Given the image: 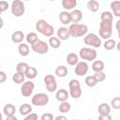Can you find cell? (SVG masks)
<instances>
[{
	"label": "cell",
	"instance_id": "6da1fadb",
	"mask_svg": "<svg viewBox=\"0 0 120 120\" xmlns=\"http://www.w3.org/2000/svg\"><path fill=\"white\" fill-rule=\"evenodd\" d=\"M98 35L103 39H108L112 35V21L111 20H101L99 23Z\"/></svg>",
	"mask_w": 120,
	"mask_h": 120
},
{
	"label": "cell",
	"instance_id": "7a4b0ae2",
	"mask_svg": "<svg viewBox=\"0 0 120 120\" xmlns=\"http://www.w3.org/2000/svg\"><path fill=\"white\" fill-rule=\"evenodd\" d=\"M68 29V33L70 37L73 38H78V37H83L87 34L88 32V27L87 25L83 24V23H72L69 25Z\"/></svg>",
	"mask_w": 120,
	"mask_h": 120
},
{
	"label": "cell",
	"instance_id": "3957f363",
	"mask_svg": "<svg viewBox=\"0 0 120 120\" xmlns=\"http://www.w3.org/2000/svg\"><path fill=\"white\" fill-rule=\"evenodd\" d=\"M36 28H37L38 32H39L43 36H46L49 38L53 36V33H54L53 26L51 25L50 23H48L45 20H38L36 23Z\"/></svg>",
	"mask_w": 120,
	"mask_h": 120
},
{
	"label": "cell",
	"instance_id": "277c9868",
	"mask_svg": "<svg viewBox=\"0 0 120 120\" xmlns=\"http://www.w3.org/2000/svg\"><path fill=\"white\" fill-rule=\"evenodd\" d=\"M79 56L85 61H94L97 58V51L92 47H83L80 50Z\"/></svg>",
	"mask_w": 120,
	"mask_h": 120
},
{
	"label": "cell",
	"instance_id": "5b68a950",
	"mask_svg": "<svg viewBox=\"0 0 120 120\" xmlns=\"http://www.w3.org/2000/svg\"><path fill=\"white\" fill-rule=\"evenodd\" d=\"M83 42L92 48H99L101 46V39L95 33H88L83 36Z\"/></svg>",
	"mask_w": 120,
	"mask_h": 120
},
{
	"label": "cell",
	"instance_id": "8992f818",
	"mask_svg": "<svg viewBox=\"0 0 120 120\" xmlns=\"http://www.w3.org/2000/svg\"><path fill=\"white\" fill-rule=\"evenodd\" d=\"M68 87H69V95H70L71 98H73L75 99L81 98L82 89H81L80 82L78 80H76V79L70 80V82L68 83Z\"/></svg>",
	"mask_w": 120,
	"mask_h": 120
},
{
	"label": "cell",
	"instance_id": "52a82bcc",
	"mask_svg": "<svg viewBox=\"0 0 120 120\" xmlns=\"http://www.w3.org/2000/svg\"><path fill=\"white\" fill-rule=\"evenodd\" d=\"M10 9L12 15H14L15 17H21L25 12L24 3L22 0H13L10 6Z\"/></svg>",
	"mask_w": 120,
	"mask_h": 120
},
{
	"label": "cell",
	"instance_id": "ba28073f",
	"mask_svg": "<svg viewBox=\"0 0 120 120\" xmlns=\"http://www.w3.org/2000/svg\"><path fill=\"white\" fill-rule=\"evenodd\" d=\"M31 102L33 105L38 106V107H41V106H45L48 104L49 102V96L45 93H38L35 94L31 99Z\"/></svg>",
	"mask_w": 120,
	"mask_h": 120
},
{
	"label": "cell",
	"instance_id": "9c48e42d",
	"mask_svg": "<svg viewBox=\"0 0 120 120\" xmlns=\"http://www.w3.org/2000/svg\"><path fill=\"white\" fill-rule=\"evenodd\" d=\"M31 48L35 52L39 53V54H45L49 51V45L47 44V42L40 40V39H38V41L33 43L31 45Z\"/></svg>",
	"mask_w": 120,
	"mask_h": 120
},
{
	"label": "cell",
	"instance_id": "30bf717a",
	"mask_svg": "<svg viewBox=\"0 0 120 120\" xmlns=\"http://www.w3.org/2000/svg\"><path fill=\"white\" fill-rule=\"evenodd\" d=\"M44 83H45L47 91H49V92H54L57 89V82H56L55 77L53 75H51V74L45 75Z\"/></svg>",
	"mask_w": 120,
	"mask_h": 120
},
{
	"label": "cell",
	"instance_id": "8fae6325",
	"mask_svg": "<svg viewBox=\"0 0 120 120\" xmlns=\"http://www.w3.org/2000/svg\"><path fill=\"white\" fill-rule=\"evenodd\" d=\"M35 88V84L33 82L28 81V82H23L22 87H21V94L22 95V97H30L34 91Z\"/></svg>",
	"mask_w": 120,
	"mask_h": 120
},
{
	"label": "cell",
	"instance_id": "7c38bea8",
	"mask_svg": "<svg viewBox=\"0 0 120 120\" xmlns=\"http://www.w3.org/2000/svg\"><path fill=\"white\" fill-rule=\"evenodd\" d=\"M88 64L85 61L78 62L75 65V74L77 76H84L88 71Z\"/></svg>",
	"mask_w": 120,
	"mask_h": 120
},
{
	"label": "cell",
	"instance_id": "4fadbf2b",
	"mask_svg": "<svg viewBox=\"0 0 120 120\" xmlns=\"http://www.w3.org/2000/svg\"><path fill=\"white\" fill-rule=\"evenodd\" d=\"M56 34H57V38L60 40H67L70 38L69 33H68V27H65V26L59 27Z\"/></svg>",
	"mask_w": 120,
	"mask_h": 120
},
{
	"label": "cell",
	"instance_id": "5bb4252c",
	"mask_svg": "<svg viewBox=\"0 0 120 120\" xmlns=\"http://www.w3.org/2000/svg\"><path fill=\"white\" fill-rule=\"evenodd\" d=\"M68 97H69V93H68L66 89H64V88L57 90V92H56V94H55L56 100H58V101H60V102L67 101L68 98Z\"/></svg>",
	"mask_w": 120,
	"mask_h": 120
},
{
	"label": "cell",
	"instance_id": "9a60e30c",
	"mask_svg": "<svg viewBox=\"0 0 120 120\" xmlns=\"http://www.w3.org/2000/svg\"><path fill=\"white\" fill-rule=\"evenodd\" d=\"M24 38H25V36H24L23 32L20 31V30L13 32L11 35V40L13 43H21V42H22V40Z\"/></svg>",
	"mask_w": 120,
	"mask_h": 120
},
{
	"label": "cell",
	"instance_id": "2e32d148",
	"mask_svg": "<svg viewBox=\"0 0 120 120\" xmlns=\"http://www.w3.org/2000/svg\"><path fill=\"white\" fill-rule=\"evenodd\" d=\"M70 13V19L71 22L73 23H77L79 22H81V20L82 19V13L80 9H72Z\"/></svg>",
	"mask_w": 120,
	"mask_h": 120
},
{
	"label": "cell",
	"instance_id": "e0dca14e",
	"mask_svg": "<svg viewBox=\"0 0 120 120\" xmlns=\"http://www.w3.org/2000/svg\"><path fill=\"white\" fill-rule=\"evenodd\" d=\"M59 20L61 22V23H63L64 25L69 24L71 22V19H70V13L67 10H64L62 12H60L59 14Z\"/></svg>",
	"mask_w": 120,
	"mask_h": 120
},
{
	"label": "cell",
	"instance_id": "ac0fdd59",
	"mask_svg": "<svg viewBox=\"0 0 120 120\" xmlns=\"http://www.w3.org/2000/svg\"><path fill=\"white\" fill-rule=\"evenodd\" d=\"M98 112L99 115H106V114H110L111 112V107L109 104H107L106 102H102L98 105Z\"/></svg>",
	"mask_w": 120,
	"mask_h": 120
},
{
	"label": "cell",
	"instance_id": "d6986e66",
	"mask_svg": "<svg viewBox=\"0 0 120 120\" xmlns=\"http://www.w3.org/2000/svg\"><path fill=\"white\" fill-rule=\"evenodd\" d=\"M62 7L65 8V10H72L77 6V0H62L61 2Z\"/></svg>",
	"mask_w": 120,
	"mask_h": 120
},
{
	"label": "cell",
	"instance_id": "ffe728a7",
	"mask_svg": "<svg viewBox=\"0 0 120 120\" xmlns=\"http://www.w3.org/2000/svg\"><path fill=\"white\" fill-rule=\"evenodd\" d=\"M16 112V108L13 104L11 103H7L3 109V113L6 115V116H8V115H14Z\"/></svg>",
	"mask_w": 120,
	"mask_h": 120
},
{
	"label": "cell",
	"instance_id": "44dd1931",
	"mask_svg": "<svg viewBox=\"0 0 120 120\" xmlns=\"http://www.w3.org/2000/svg\"><path fill=\"white\" fill-rule=\"evenodd\" d=\"M87 9L91 12H97L99 9V3L97 0H89L86 4Z\"/></svg>",
	"mask_w": 120,
	"mask_h": 120
},
{
	"label": "cell",
	"instance_id": "7402d4cb",
	"mask_svg": "<svg viewBox=\"0 0 120 120\" xmlns=\"http://www.w3.org/2000/svg\"><path fill=\"white\" fill-rule=\"evenodd\" d=\"M105 68V65H104V62L101 61V60H94L93 63H92V69L97 72V71H103Z\"/></svg>",
	"mask_w": 120,
	"mask_h": 120
},
{
	"label": "cell",
	"instance_id": "603a6c76",
	"mask_svg": "<svg viewBox=\"0 0 120 120\" xmlns=\"http://www.w3.org/2000/svg\"><path fill=\"white\" fill-rule=\"evenodd\" d=\"M68 68H67L66 66H58V67L55 68V71H54L55 75L58 76L59 78H64V77H66V76L68 75Z\"/></svg>",
	"mask_w": 120,
	"mask_h": 120
},
{
	"label": "cell",
	"instance_id": "cb8c5ba5",
	"mask_svg": "<svg viewBox=\"0 0 120 120\" xmlns=\"http://www.w3.org/2000/svg\"><path fill=\"white\" fill-rule=\"evenodd\" d=\"M110 6H111V8L112 9L113 15L116 17H119L120 16V2L118 0H113Z\"/></svg>",
	"mask_w": 120,
	"mask_h": 120
},
{
	"label": "cell",
	"instance_id": "d4e9b609",
	"mask_svg": "<svg viewBox=\"0 0 120 120\" xmlns=\"http://www.w3.org/2000/svg\"><path fill=\"white\" fill-rule=\"evenodd\" d=\"M18 52L22 56H27L29 54V47H28V45L26 43H23V42L19 43Z\"/></svg>",
	"mask_w": 120,
	"mask_h": 120
},
{
	"label": "cell",
	"instance_id": "484cf974",
	"mask_svg": "<svg viewBox=\"0 0 120 120\" xmlns=\"http://www.w3.org/2000/svg\"><path fill=\"white\" fill-rule=\"evenodd\" d=\"M67 62L69 66H75L78 62H79V57L76 53L74 52H70L67 55Z\"/></svg>",
	"mask_w": 120,
	"mask_h": 120
},
{
	"label": "cell",
	"instance_id": "4316f807",
	"mask_svg": "<svg viewBox=\"0 0 120 120\" xmlns=\"http://www.w3.org/2000/svg\"><path fill=\"white\" fill-rule=\"evenodd\" d=\"M31 112H32V106H31L30 104H28V103H23V104L21 105L20 108H19V112H20L22 115H23V116L27 115V114L30 113Z\"/></svg>",
	"mask_w": 120,
	"mask_h": 120
},
{
	"label": "cell",
	"instance_id": "83f0119b",
	"mask_svg": "<svg viewBox=\"0 0 120 120\" xmlns=\"http://www.w3.org/2000/svg\"><path fill=\"white\" fill-rule=\"evenodd\" d=\"M49 45L52 48V49H58L61 46V40L57 38V37H50L49 38Z\"/></svg>",
	"mask_w": 120,
	"mask_h": 120
},
{
	"label": "cell",
	"instance_id": "f1b7e54d",
	"mask_svg": "<svg viewBox=\"0 0 120 120\" xmlns=\"http://www.w3.org/2000/svg\"><path fill=\"white\" fill-rule=\"evenodd\" d=\"M24 78H25V75L23 73H21V72H17L13 74L12 76V81L17 83V84H20V83H22L24 82Z\"/></svg>",
	"mask_w": 120,
	"mask_h": 120
},
{
	"label": "cell",
	"instance_id": "f546056e",
	"mask_svg": "<svg viewBox=\"0 0 120 120\" xmlns=\"http://www.w3.org/2000/svg\"><path fill=\"white\" fill-rule=\"evenodd\" d=\"M24 75H25L26 78H28L30 80L31 79H35L37 77V75H38V70L34 67H28V68H27V70H26Z\"/></svg>",
	"mask_w": 120,
	"mask_h": 120
},
{
	"label": "cell",
	"instance_id": "4dcf8cb0",
	"mask_svg": "<svg viewBox=\"0 0 120 120\" xmlns=\"http://www.w3.org/2000/svg\"><path fill=\"white\" fill-rule=\"evenodd\" d=\"M104 46V49L107 50V51H111L112 49H114V47L116 46V41L112 38H108V39H105V42L103 44Z\"/></svg>",
	"mask_w": 120,
	"mask_h": 120
},
{
	"label": "cell",
	"instance_id": "1f68e13d",
	"mask_svg": "<svg viewBox=\"0 0 120 120\" xmlns=\"http://www.w3.org/2000/svg\"><path fill=\"white\" fill-rule=\"evenodd\" d=\"M25 39H26L27 43H29L30 45H32L33 43H35L36 41L38 40V35L35 32H30V33H28L26 35Z\"/></svg>",
	"mask_w": 120,
	"mask_h": 120
},
{
	"label": "cell",
	"instance_id": "d6a6232c",
	"mask_svg": "<svg viewBox=\"0 0 120 120\" xmlns=\"http://www.w3.org/2000/svg\"><path fill=\"white\" fill-rule=\"evenodd\" d=\"M70 109H71V105H70L68 101H63V102H61V104L59 105V108H58L59 112H62V113L68 112L70 111Z\"/></svg>",
	"mask_w": 120,
	"mask_h": 120
},
{
	"label": "cell",
	"instance_id": "836d02e7",
	"mask_svg": "<svg viewBox=\"0 0 120 120\" xmlns=\"http://www.w3.org/2000/svg\"><path fill=\"white\" fill-rule=\"evenodd\" d=\"M28 67H29V66H28L26 63H24V62H20V63H18L17 66H16V71L25 74V72H26Z\"/></svg>",
	"mask_w": 120,
	"mask_h": 120
},
{
	"label": "cell",
	"instance_id": "e575fe53",
	"mask_svg": "<svg viewBox=\"0 0 120 120\" xmlns=\"http://www.w3.org/2000/svg\"><path fill=\"white\" fill-rule=\"evenodd\" d=\"M84 82H85V84H86L87 86H89V87H94V86H96L97 83H98V82H97V80L95 79L94 75H92V76H87V77L85 78V80H84Z\"/></svg>",
	"mask_w": 120,
	"mask_h": 120
},
{
	"label": "cell",
	"instance_id": "d590c367",
	"mask_svg": "<svg viewBox=\"0 0 120 120\" xmlns=\"http://www.w3.org/2000/svg\"><path fill=\"white\" fill-rule=\"evenodd\" d=\"M94 77H95V79L97 80L98 82H103L106 79V75H105V73L103 71H97V72H95Z\"/></svg>",
	"mask_w": 120,
	"mask_h": 120
},
{
	"label": "cell",
	"instance_id": "8d00e7d4",
	"mask_svg": "<svg viewBox=\"0 0 120 120\" xmlns=\"http://www.w3.org/2000/svg\"><path fill=\"white\" fill-rule=\"evenodd\" d=\"M111 105L112 107V109L114 110H119L120 109V98L119 97H115L112 99L111 101Z\"/></svg>",
	"mask_w": 120,
	"mask_h": 120
},
{
	"label": "cell",
	"instance_id": "74e56055",
	"mask_svg": "<svg viewBox=\"0 0 120 120\" xmlns=\"http://www.w3.org/2000/svg\"><path fill=\"white\" fill-rule=\"evenodd\" d=\"M100 20H111L113 21V16L112 13L110 11H103L100 15Z\"/></svg>",
	"mask_w": 120,
	"mask_h": 120
},
{
	"label": "cell",
	"instance_id": "f35d334b",
	"mask_svg": "<svg viewBox=\"0 0 120 120\" xmlns=\"http://www.w3.org/2000/svg\"><path fill=\"white\" fill-rule=\"evenodd\" d=\"M9 8V5L7 1H4V0H0V10L2 12L6 11L8 8Z\"/></svg>",
	"mask_w": 120,
	"mask_h": 120
},
{
	"label": "cell",
	"instance_id": "ab89813d",
	"mask_svg": "<svg viewBox=\"0 0 120 120\" xmlns=\"http://www.w3.org/2000/svg\"><path fill=\"white\" fill-rule=\"evenodd\" d=\"M38 118V116L35 112H30V113H28L27 115L24 116V119L25 120H37Z\"/></svg>",
	"mask_w": 120,
	"mask_h": 120
},
{
	"label": "cell",
	"instance_id": "60d3db41",
	"mask_svg": "<svg viewBox=\"0 0 120 120\" xmlns=\"http://www.w3.org/2000/svg\"><path fill=\"white\" fill-rule=\"evenodd\" d=\"M40 119L41 120H53L54 116L50 112H46V113H44V114H42L40 116Z\"/></svg>",
	"mask_w": 120,
	"mask_h": 120
},
{
	"label": "cell",
	"instance_id": "b9f144b4",
	"mask_svg": "<svg viewBox=\"0 0 120 120\" xmlns=\"http://www.w3.org/2000/svg\"><path fill=\"white\" fill-rule=\"evenodd\" d=\"M6 80H7V74H6V72L0 70V83L6 82Z\"/></svg>",
	"mask_w": 120,
	"mask_h": 120
},
{
	"label": "cell",
	"instance_id": "7bdbcfd3",
	"mask_svg": "<svg viewBox=\"0 0 120 120\" xmlns=\"http://www.w3.org/2000/svg\"><path fill=\"white\" fill-rule=\"evenodd\" d=\"M98 119H99V120H111V119H112V116H111L110 114L99 115V116H98Z\"/></svg>",
	"mask_w": 120,
	"mask_h": 120
},
{
	"label": "cell",
	"instance_id": "ee69618b",
	"mask_svg": "<svg viewBox=\"0 0 120 120\" xmlns=\"http://www.w3.org/2000/svg\"><path fill=\"white\" fill-rule=\"evenodd\" d=\"M7 120H17V117L15 116V114L14 115H8V116H7Z\"/></svg>",
	"mask_w": 120,
	"mask_h": 120
},
{
	"label": "cell",
	"instance_id": "f6af8a7d",
	"mask_svg": "<svg viewBox=\"0 0 120 120\" xmlns=\"http://www.w3.org/2000/svg\"><path fill=\"white\" fill-rule=\"evenodd\" d=\"M54 119H55V120H60V119H62V120H67V117H66V116H62V115H58V116L54 117Z\"/></svg>",
	"mask_w": 120,
	"mask_h": 120
},
{
	"label": "cell",
	"instance_id": "bcb514c9",
	"mask_svg": "<svg viewBox=\"0 0 120 120\" xmlns=\"http://www.w3.org/2000/svg\"><path fill=\"white\" fill-rule=\"evenodd\" d=\"M3 26H4V21H3V19L0 17V29H1Z\"/></svg>",
	"mask_w": 120,
	"mask_h": 120
},
{
	"label": "cell",
	"instance_id": "7dc6e473",
	"mask_svg": "<svg viewBox=\"0 0 120 120\" xmlns=\"http://www.w3.org/2000/svg\"><path fill=\"white\" fill-rule=\"evenodd\" d=\"M3 119V116H2V113L0 112V120H2Z\"/></svg>",
	"mask_w": 120,
	"mask_h": 120
},
{
	"label": "cell",
	"instance_id": "c3c4849f",
	"mask_svg": "<svg viewBox=\"0 0 120 120\" xmlns=\"http://www.w3.org/2000/svg\"><path fill=\"white\" fill-rule=\"evenodd\" d=\"M1 13H2V11H1V10H0V15H1Z\"/></svg>",
	"mask_w": 120,
	"mask_h": 120
},
{
	"label": "cell",
	"instance_id": "681fc988",
	"mask_svg": "<svg viewBox=\"0 0 120 120\" xmlns=\"http://www.w3.org/2000/svg\"><path fill=\"white\" fill-rule=\"evenodd\" d=\"M24 1H29V0H24Z\"/></svg>",
	"mask_w": 120,
	"mask_h": 120
},
{
	"label": "cell",
	"instance_id": "f907efd6",
	"mask_svg": "<svg viewBox=\"0 0 120 120\" xmlns=\"http://www.w3.org/2000/svg\"><path fill=\"white\" fill-rule=\"evenodd\" d=\"M51 1H55V0H51Z\"/></svg>",
	"mask_w": 120,
	"mask_h": 120
},
{
	"label": "cell",
	"instance_id": "816d5d0a",
	"mask_svg": "<svg viewBox=\"0 0 120 120\" xmlns=\"http://www.w3.org/2000/svg\"><path fill=\"white\" fill-rule=\"evenodd\" d=\"M0 67H1V64H0Z\"/></svg>",
	"mask_w": 120,
	"mask_h": 120
}]
</instances>
